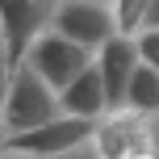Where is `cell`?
Returning <instances> with one entry per match:
<instances>
[{
    "label": "cell",
    "instance_id": "cell-1",
    "mask_svg": "<svg viewBox=\"0 0 159 159\" xmlns=\"http://www.w3.org/2000/svg\"><path fill=\"white\" fill-rule=\"evenodd\" d=\"M63 117L59 109V92L46 84L30 63H17L8 71V92H4V126H8V138L13 134H25V130H38L46 121Z\"/></svg>",
    "mask_w": 159,
    "mask_h": 159
},
{
    "label": "cell",
    "instance_id": "cell-2",
    "mask_svg": "<svg viewBox=\"0 0 159 159\" xmlns=\"http://www.w3.org/2000/svg\"><path fill=\"white\" fill-rule=\"evenodd\" d=\"M96 138V121L88 117H55L38 130H25V134H13L4 151L13 155H34V159H80L84 151H92Z\"/></svg>",
    "mask_w": 159,
    "mask_h": 159
},
{
    "label": "cell",
    "instance_id": "cell-3",
    "mask_svg": "<svg viewBox=\"0 0 159 159\" xmlns=\"http://www.w3.org/2000/svg\"><path fill=\"white\" fill-rule=\"evenodd\" d=\"M59 0H0V34H4V63L13 71L25 63L30 46L55 25Z\"/></svg>",
    "mask_w": 159,
    "mask_h": 159
},
{
    "label": "cell",
    "instance_id": "cell-4",
    "mask_svg": "<svg viewBox=\"0 0 159 159\" xmlns=\"http://www.w3.org/2000/svg\"><path fill=\"white\" fill-rule=\"evenodd\" d=\"M151 151H159L151 117H143L134 109H109L96 121V138H92L96 159H143Z\"/></svg>",
    "mask_w": 159,
    "mask_h": 159
},
{
    "label": "cell",
    "instance_id": "cell-5",
    "mask_svg": "<svg viewBox=\"0 0 159 159\" xmlns=\"http://www.w3.org/2000/svg\"><path fill=\"white\" fill-rule=\"evenodd\" d=\"M25 63L34 67L42 80H46L55 92H63L67 84H71L75 75H84L88 67L96 63V55L92 50H84L80 42H71V38H63L59 30H46L38 42L30 46V55H25Z\"/></svg>",
    "mask_w": 159,
    "mask_h": 159
},
{
    "label": "cell",
    "instance_id": "cell-6",
    "mask_svg": "<svg viewBox=\"0 0 159 159\" xmlns=\"http://www.w3.org/2000/svg\"><path fill=\"white\" fill-rule=\"evenodd\" d=\"M50 30H59L63 38L96 55L109 38H117V17H113V4H105V0H59Z\"/></svg>",
    "mask_w": 159,
    "mask_h": 159
},
{
    "label": "cell",
    "instance_id": "cell-7",
    "mask_svg": "<svg viewBox=\"0 0 159 159\" xmlns=\"http://www.w3.org/2000/svg\"><path fill=\"white\" fill-rule=\"evenodd\" d=\"M96 67H101L105 75V88H109V109H126V88L134 71L143 67V59H138V46L134 38H109L101 50H96Z\"/></svg>",
    "mask_w": 159,
    "mask_h": 159
},
{
    "label": "cell",
    "instance_id": "cell-8",
    "mask_svg": "<svg viewBox=\"0 0 159 159\" xmlns=\"http://www.w3.org/2000/svg\"><path fill=\"white\" fill-rule=\"evenodd\" d=\"M59 109L67 117H88V121H101L109 113V88H105V75H101L96 63L59 92Z\"/></svg>",
    "mask_w": 159,
    "mask_h": 159
},
{
    "label": "cell",
    "instance_id": "cell-9",
    "mask_svg": "<svg viewBox=\"0 0 159 159\" xmlns=\"http://www.w3.org/2000/svg\"><path fill=\"white\" fill-rule=\"evenodd\" d=\"M126 109L143 113V117H159V71L155 67H138L134 80H130L126 88Z\"/></svg>",
    "mask_w": 159,
    "mask_h": 159
},
{
    "label": "cell",
    "instance_id": "cell-10",
    "mask_svg": "<svg viewBox=\"0 0 159 159\" xmlns=\"http://www.w3.org/2000/svg\"><path fill=\"white\" fill-rule=\"evenodd\" d=\"M147 13H151V0H113V17H117L121 38H138L147 30Z\"/></svg>",
    "mask_w": 159,
    "mask_h": 159
},
{
    "label": "cell",
    "instance_id": "cell-11",
    "mask_svg": "<svg viewBox=\"0 0 159 159\" xmlns=\"http://www.w3.org/2000/svg\"><path fill=\"white\" fill-rule=\"evenodd\" d=\"M134 46H138V59L159 71V30H143V34L134 38Z\"/></svg>",
    "mask_w": 159,
    "mask_h": 159
},
{
    "label": "cell",
    "instance_id": "cell-12",
    "mask_svg": "<svg viewBox=\"0 0 159 159\" xmlns=\"http://www.w3.org/2000/svg\"><path fill=\"white\" fill-rule=\"evenodd\" d=\"M4 92H8V63H0V155L8 147V126H4Z\"/></svg>",
    "mask_w": 159,
    "mask_h": 159
},
{
    "label": "cell",
    "instance_id": "cell-13",
    "mask_svg": "<svg viewBox=\"0 0 159 159\" xmlns=\"http://www.w3.org/2000/svg\"><path fill=\"white\" fill-rule=\"evenodd\" d=\"M147 30H159V0H151V13H147Z\"/></svg>",
    "mask_w": 159,
    "mask_h": 159
},
{
    "label": "cell",
    "instance_id": "cell-14",
    "mask_svg": "<svg viewBox=\"0 0 159 159\" xmlns=\"http://www.w3.org/2000/svg\"><path fill=\"white\" fill-rule=\"evenodd\" d=\"M0 159H34V155H13V151H4V155H0Z\"/></svg>",
    "mask_w": 159,
    "mask_h": 159
},
{
    "label": "cell",
    "instance_id": "cell-15",
    "mask_svg": "<svg viewBox=\"0 0 159 159\" xmlns=\"http://www.w3.org/2000/svg\"><path fill=\"white\" fill-rule=\"evenodd\" d=\"M151 126H155V147H159V117H151Z\"/></svg>",
    "mask_w": 159,
    "mask_h": 159
},
{
    "label": "cell",
    "instance_id": "cell-16",
    "mask_svg": "<svg viewBox=\"0 0 159 159\" xmlns=\"http://www.w3.org/2000/svg\"><path fill=\"white\" fill-rule=\"evenodd\" d=\"M0 63H4V34H0Z\"/></svg>",
    "mask_w": 159,
    "mask_h": 159
},
{
    "label": "cell",
    "instance_id": "cell-17",
    "mask_svg": "<svg viewBox=\"0 0 159 159\" xmlns=\"http://www.w3.org/2000/svg\"><path fill=\"white\" fill-rule=\"evenodd\" d=\"M143 159H159V151H151V155H143Z\"/></svg>",
    "mask_w": 159,
    "mask_h": 159
},
{
    "label": "cell",
    "instance_id": "cell-18",
    "mask_svg": "<svg viewBox=\"0 0 159 159\" xmlns=\"http://www.w3.org/2000/svg\"><path fill=\"white\" fill-rule=\"evenodd\" d=\"M105 4H113V0H105Z\"/></svg>",
    "mask_w": 159,
    "mask_h": 159
}]
</instances>
